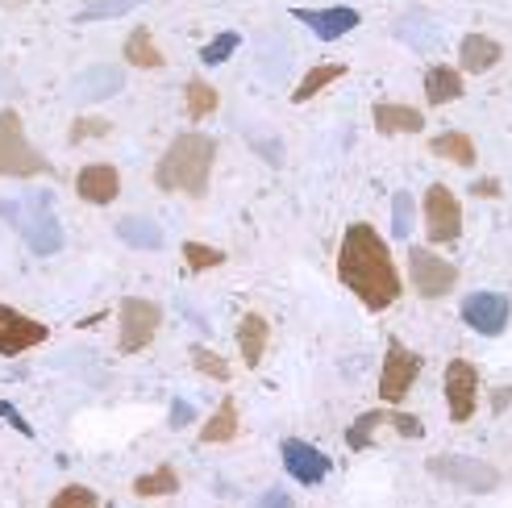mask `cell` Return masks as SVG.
<instances>
[{
    "instance_id": "6da1fadb",
    "label": "cell",
    "mask_w": 512,
    "mask_h": 508,
    "mask_svg": "<svg viewBox=\"0 0 512 508\" xmlns=\"http://www.w3.org/2000/svg\"><path fill=\"white\" fill-rule=\"evenodd\" d=\"M338 279L363 300L367 313L392 309V304L400 300V292H404L388 242H383V234L367 221L346 225L342 246H338Z\"/></svg>"
},
{
    "instance_id": "7a4b0ae2",
    "label": "cell",
    "mask_w": 512,
    "mask_h": 508,
    "mask_svg": "<svg viewBox=\"0 0 512 508\" xmlns=\"http://www.w3.org/2000/svg\"><path fill=\"white\" fill-rule=\"evenodd\" d=\"M213 159H217V138L200 134V130L175 134L171 146L163 150V159L155 163V188L159 192H184L192 200L209 196Z\"/></svg>"
},
{
    "instance_id": "3957f363",
    "label": "cell",
    "mask_w": 512,
    "mask_h": 508,
    "mask_svg": "<svg viewBox=\"0 0 512 508\" xmlns=\"http://www.w3.org/2000/svg\"><path fill=\"white\" fill-rule=\"evenodd\" d=\"M0 213H5V221L25 238V246H30L38 259H50V254L63 250V225H59V213H55V200H50L46 192L5 200Z\"/></svg>"
},
{
    "instance_id": "277c9868",
    "label": "cell",
    "mask_w": 512,
    "mask_h": 508,
    "mask_svg": "<svg viewBox=\"0 0 512 508\" xmlns=\"http://www.w3.org/2000/svg\"><path fill=\"white\" fill-rule=\"evenodd\" d=\"M50 163L42 150L25 138V121L17 109L0 113V175L5 180H30V175H46Z\"/></svg>"
},
{
    "instance_id": "5b68a950",
    "label": "cell",
    "mask_w": 512,
    "mask_h": 508,
    "mask_svg": "<svg viewBox=\"0 0 512 508\" xmlns=\"http://www.w3.org/2000/svg\"><path fill=\"white\" fill-rule=\"evenodd\" d=\"M408 284L421 300H442L458 288V267L425 246H413L408 250Z\"/></svg>"
},
{
    "instance_id": "8992f818",
    "label": "cell",
    "mask_w": 512,
    "mask_h": 508,
    "mask_svg": "<svg viewBox=\"0 0 512 508\" xmlns=\"http://www.w3.org/2000/svg\"><path fill=\"white\" fill-rule=\"evenodd\" d=\"M117 325H121V342H117L121 354H138L155 342L159 325H163V309L146 296H125L117 309Z\"/></svg>"
},
{
    "instance_id": "52a82bcc",
    "label": "cell",
    "mask_w": 512,
    "mask_h": 508,
    "mask_svg": "<svg viewBox=\"0 0 512 508\" xmlns=\"http://www.w3.org/2000/svg\"><path fill=\"white\" fill-rule=\"evenodd\" d=\"M421 213H425V238L433 246H450L463 238V205H458V196L446 184H429Z\"/></svg>"
},
{
    "instance_id": "ba28073f",
    "label": "cell",
    "mask_w": 512,
    "mask_h": 508,
    "mask_svg": "<svg viewBox=\"0 0 512 508\" xmlns=\"http://www.w3.org/2000/svg\"><path fill=\"white\" fill-rule=\"evenodd\" d=\"M429 475H438L446 479V484L454 488H467V492H496L500 488V471L492 463H483V459H463V454H433V459L425 463Z\"/></svg>"
},
{
    "instance_id": "9c48e42d",
    "label": "cell",
    "mask_w": 512,
    "mask_h": 508,
    "mask_svg": "<svg viewBox=\"0 0 512 508\" xmlns=\"http://www.w3.org/2000/svg\"><path fill=\"white\" fill-rule=\"evenodd\" d=\"M421 354H413L408 346L392 342L388 354H383V371H379V400L383 404H404L408 392H413L417 375H421Z\"/></svg>"
},
{
    "instance_id": "30bf717a",
    "label": "cell",
    "mask_w": 512,
    "mask_h": 508,
    "mask_svg": "<svg viewBox=\"0 0 512 508\" xmlns=\"http://www.w3.org/2000/svg\"><path fill=\"white\" fill-rule=\"evenodd\" d=\"M446 404L454 425H467L479 409V371L467 359H450L446 367Z\"/></svg>"
},
{
    "instance_id": "8fae6325",
    "label": "cell",
    "mask_w": 512,
    "mask_h": 508,
    "mask_svg": "<svg viewBox=\"0 0 512 508\" xmlns=\"http://www.w3.org/2000/svg\"><path fill=\"white\" fill-rule=\"evenodd\" d=\"M46 338H50V329L42 321L17 313L13 304H0V354L5 359H17V354L42 346Z\"/></svg>"
},
{
    "instance_id": "7c38bea8",
    "label": "cell",
    "mask_w": 512,
    "mask_h": 508,
    "mask_svg": "<svg viewBox=\"0 0 512 508\" xmlns=\"http://www.w3.org/2000/svg\"><path fill=\"white\" fill-rule=\"evenodd\" d=\"M508 313H512V304L500 292H471L463 300V321L483 338H500L508 329Z\"/></svg>"
},
{
    "instance_id": "4fadbf2b",
    "label": "cell",
    "mask_w": 512,
    "mask_h": 508,
    "mask_svg": "<svg viewBox=\"0 0 512 508\" xmlns=\"http://www.w3.org/2000/svg\"><path fill=\"white\" fill-rule=\"evenodd\" d=\"M279 459H284L292 479H300V484H309V488L321 484V479L334 471V463H329L325 450H317L313 442H300V438H288L284 446H279Z\"/></svg>"
},
{
    "instance_id": "5bb4252c",
    "label": "cell",
    "mask_w": 512,
    "mask_h": 508,
    "mask_svg": "<svg viewBox=\"0 0 512 508\" xmlns=\"http://www.w3.org/2000/svg\"><path fill=\"white\" fill-rule=\"evenodd\" d=\"M75 196L88 200V205H113V200L121 196V175L113 163H88L80 167V175H75Z\"/></svg>"
},
{
    "instance_id": "9a60e30c",
    "label": "cell",
    "mask_w": 512,
    "mask_h": 508,
    "mask_svg": "<svg viewBox=\"0 0 512 508\" xmlns=\"http://www.w3.org/2000/svg\"><path fill=\"white\" fill-rule=\"evenodd\" d=\"M296 21H304L321 42H334L342 34H350L358 25V9L334 5V9H296Z\"/></svg>"
},
{
    "instance_id": "2e32d148",
    "label": "cell",
    "mask_w": 512,
    "mask_h": 508,
    "mask_svg": "<svg viewBox=\"0 0 512 508\" xmlns=\"http://www.w3.org/2000/svg\"><path fill=\"white\" fill-rule=\"evenodd\" d=\"M371 121L383 138H396V134H421L425 130V113L413 105H392V100H379L371 109Z\"/></svg>"
},
{
    "instance_id": "e0dca14e",
    "label": "cell",
    "mask_w": 512,
    "mask_h": 508,
    "mask_svg": "<svg viewBox=\"0 0 512 508\" xmlns=\"http://www.w3.org/2000/svg\"><path fill=\"white\" fill-rule=\"evenodd\" d=\"M500 59H504V46L496 38H488V34H467L463 42H458V63H463L467 75L492 71Z\"/></svg>"
},
{
    "instance_id": "ac0fdd59",
    "label": "cell",
    "mask_w": 512,
    "mask_h": 508,
    "mask_svg": "<svg viewBox=\"0 0 512 508\" xmlns=\"http://www.w3.org/2000/svg\"><path fill=\"white\" fill-rule=\"evenodd\" d=\"M267 342H271V325H267V317L246 313V317L238 321V350H242V363H246L250 371L263 363Z\"/></svg>"
},
{
    "instance_id": "d6986e66",
    "label": "cell",
    "mask_w": 512,
    "mask_h": 508,
    "mask_svg": "<svg viewBox=\"0 0 512 508\" xmlns=\"http://www.w3.org/2000/svg\"><path fill=\"white\" fill-rule=\"evenodd\" d=\"M458 96H463V71L446 67V63H433L425 71V100L438 109V105H450V100H458Z\"/></svg>"
},
{
    "instance_id": "ffe728a7",
    "label": "cell",
    "mask_w": 512,
    "mask_h": 508,
    "mask_svg": "<svg viewBox=\"0 0 512 508\" xmlns=\"http://www.w3.org/2000/svg\"><path fill=\"white\" fill-rule=\"evenodd\" d=\"M234 438H238V404H234V396H225L217 404V413L200 425V446H225Z\"/></svg>"
},
{
    "instance_id": "44dd1931",
    "label": "cell",
    "mask_w": 512,
    "mask_h": 508,
    "mask_svg": "<svg viewBox=\"0 0 512 508\" xmlns=\"http://www.w3.org/2000/svg\"><path fill=\"white\" fill-rule=\"evenodd\" d=\"M125 63L138 67V71H159V67L167 63V55L159 50L155 34H150L146 25H138V30H134L130 38H125Z\"/></svg>"
},
{
    "instance_id": "7402d4cb",
    "label": "cell",
    "mask_w": 512,
    "mask_h": 508,
    "mask_svg": "<svg viewBox=\"0 0 512 508\" xmlns=\"http://www.w3.org/2000/svg\"><path fill=\"white\" fill-rule=\"evenodd\" d=\"M429 150L438 159H446V163H454V167H475V142L467 138V134H458V130H446V134H438L429 142Z\"/></svg>"
},
{
    "instance_id": "603a6c76",
    "label": "cell",
    "mask_w": 512,
    "mask_h": 508,
    "mask_svg": "<svg viewBox=\"0 0 512 508\" xmlns=\"http://www.w3.org/2000/svg\"><path fill=\"white\" fill-rule=\"evenodd\" d=\"M346 75V63H317L304 80L296 84V92H292V105H304V100H313L317 92H325L329 84H338Z\"/></svg>"
},
{
    "instance_id": "cb8c5ba5",
    "label": "cell",
    "mask_w": 512,
    "mask_h": 508,
    "mask_svg": "<svg viewBox=\"0 0 512 508\" xmlns=\"http://www.w3.org/2000/svg\"><path fill=\"white\" fill-rule=\"evenodd\" d=\"M117 238L130 242V246H138V250H159V246H163V230H159L155 221H146V217H125V221H117Z\"/></svg>"
},
{
    "instance_id": "d4e9b609",
    "label": "cell",
    "mask_w": 512,
    "mask_h": 508,
    "mask_svg": "<svg viewBox=\"0 0 512 508\" xmlns=\"http://www.w3.org/2000/svg\"><path fill=\"white\" fill-rule=\"evenodd\" d=\"M179 492V475L175 467H155V471H146L134 479V496L142 500H155V496H175Z\"/></svg>"
},
{
    "instance_id": "484cf974",
    "label": "cell",
    "mask_w": 512,
    "mask_h": 508,
    "mask_svg": "<svg viewBox=\"0 0 512 508\" xmlns=\"http://www.w3.org/2000/svg\"><path fill=\"white\" fill-rule=\"evenodd\" d=\"M217 105H221V96H217V88H213V84H204V80H188V88H184V109H188V117H192V121L217 113Z\"/></svg>"
},
{
    "instance_id": "4316f807",
    "label": "cell",
    "mask_w": 512,
    "mask_h": 508,
    "mask_svg": "<svg viewBox=\"0 0 512 508\" xmlns=\"http://www.w3.org/2000/svg\"><path fill=\"white\" fill-rule=\"evenodd\" d=\"M388 413H392V409H371V413H363V417H358V421L346 429V446H350V450H367V446L375 442V429L388 425Z\"/></svg>"
},
{
    "instance_id": "83f0119b",
    "label": "cell",
    "mask_w": 512,
    "mask_h": 508,
    "mask_svg": "<svg viewBox=\"0 0 512 508\" xmlns=\"http://www.w3.org/2000/svg\"><path fill=\"white\" fill-rule=\"evenodd\" d=\"M109 134H113V121H109V117L84 113V117H75V121H71V130H67V142H71V146H84L88 138H109Z\"/></svg>"
},
{
    "instance_id": "f1b7e54d",
    "label": "cell",
    "mask_w": 512,
    "mask_h": 508,
    "mask_svg": "<svg viewBox=\"0 0 512 508\" xmlns=\"http://www.w3.org/2000/svg\"><path fill=\"white\" fill-rule=\"evenodd\" d=\"M184 263L192 267V275L213 271V267H221V263H225V250L204 246V242H184Z\"/></svg>"
},
{
    "instance_id": "f546056e",
    "label": "cell",
    "mask_w": 512,
    "mask_h": 508,
    "mask_svg": "<svg viewBox=\"0 0 512 508\" xmlns=\"http://www.w3.org/2000/svg\"><path fill=\"white\" fill-rule=\"evenodd\" d=\"M192 367H196L200 375L217 379V384H225V379H229V363L221 359V354H213L209 346H192Z\"/></svg>"
},
{
    "instance_id": "4dcf8cb0",
    "label": "cell",
    "mask_w": 512,
    "mask_h": 508,
    "mask_svg": "<svg viewBox=\"0 0 512 508\" xmlns=\"http://www.w3.org/2000/svg\"><path fill=\"white\" fill-rule=\"evenodd\" d=\"M46 508H100V500H96V492L84 488V484H67V488L55 492V500H50Z\"/></svg>"
},
{
    "instance_id": "1f68e13d",
    "label": "cell",
    "mask_w": 512,
    "mask_h": 508,
    "mask_svg": "<svg viewBox=\"0 0 512 508\" xmlns=\"http://www.w3.org/2000/svg\"><path fill=\"white\" fill-rule=\"evenodd\" d=\"M238 42H242V38H238L234 30H229V34H217V38H213L209 46L200 50V59L209 63V67H217V63H225L229 55H234V50H238Z\"/></svg>"
},
{
    "instance_id": "d6a6232c",
    "label": "cell",
    "mask_w": 512,
    "mask_h": 508,
    "mask_svg": "<svg viewBox=\"0 0 512 508\" xmlns=\"http://www.w3.org/2000/svg\"><path fill=\"white\" fill-rule=\"evenodd\" d=\"M408 230H413V196H408V192H396V200H392V234L404 242Z\"/></svg>"
},
{
    "instance_id": "836d02e7",
    "label": "cell",
    "mask_w": 512,
    "mask_h": 508,
    "mask_svg": "<svg viewBox=\"0 0 512 508\" xmlns=\"http://www.w3.org/2000/svg\"><path fill=\"white\" fill-rule=\"evenodd\" d=\"M134 5H142V0H100V5L84 9L80 21H105V17H121V13H130Z\"/></svg>"
},
{
    "instance_id": "e575fe53",
    "label": "cell",
    "mask_w": 512,
    "mask_h": 508,
    "mask_svg": "<svg viewBox=\"0 0 512 508\" xmlns=\"http://www.w3.org/2000/svg\"><path fill=\"white\" fill-rule=\"evenodd\" d=\"M388 425L396 429V434H404V438H421V434H425V425H421L417 417H408V413H396V409L388 413Z\"/></svg>"
},
{
    "instance_id": "d590c367",
    "label": "cell",
    "mask_w": 512,
    "mask_h": 508,
    "mask_svg": "<svg viewBox=\"0 0 512 508\" xmlns=\"http://www.w3.org/2000/svg\"><path fill=\"white\" fill-rule=\"evenodd\" d=\"M0 417H5L13 429H17V434H25V438H34V429H30V421H25V417H17V409H13V404L9 400H0Z\"/></svg>"
},
{
    "instance_id": "8d00e7d4",
    "label": "cell",
    "mask_w": 512,
    "mask_h": 508,
    "mask_svg": "<svg viewBox=\"0 0 512 508\" xmlns=\"http://www.w3.org/2000/svg\"><path fill=\"white\" fill-rule=\"evenodd\" d=\"M259 508H292V496L279 492V488H271L267 496H259Z\"/></svg>"
},
{
    "instance_id": "74e56055",
    "label": "cell",
    "mask_w": 512,
    "mask_h": 508,
    "mask_svg": "<svg viewBox=\"0 0 512 508\" xmlns=\"http://www.w3.org/2000/svg\"><path fill=\"white\" fill-rule=\"evenodd\" d=\"M171 409H175V413H171V425H175V429H184V425L192 421V409H188V404H184V400H175V404H171Z\"/></svg>"
},
{
    "instance_id": "f35d334b",
    "label": "cell",
    "mask_w": 512,
    "mask_h": 508,
    "mask_svg": "<svg viewBox=\"0 0 512 508\" xmlns=\"http://www.w3.org/2000/svg\"><path fill=\"white\" fill-rule=\"evenodd\" d=\"M475 196H500V184L496 180H483V184H475Z\"/></svg>"
},
{
    "instance_id": "ab89813d",
    "label": "cell",
    "mask_w": 512,
    "mask_h": 508,
    "mask_svg": "<svg viewBox=\"0 0 512 508\" xmlns=\"http://www.w3.org/2000/svg\"><path fill=\"white\" fill-rule=\"evenodd\" d=\"M0 5H9V9H13V5H25V0H0Z\"/></svg>"
}]
</instances>
